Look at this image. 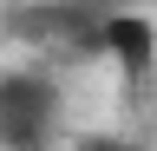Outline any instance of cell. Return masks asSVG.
<instances>
[{
  "instance_id": "obj_1",
  "label": "cell",
  "mask_w": 157,
  "mask_h": 151,
  "mask_svg": "<svg viewBox=\"0 0 157 151\" xmlns=\"http://www.w3.org/2000/svg\"><path fill=\"white\" fill-rule=\"evenodd\" d=\"M59 131V85L46 72H0V151H39Z\"/></svg>"
},
{
  "instance_id": "obj_2",
  "label": "cell",
  "mask_w": 157,
  "mask_h": 151,
  "mask_svg": "<svg viewBox=\"0 0 157 151\" xmlns=\"http://www.w3.org/2000/svg\"><path fill=\"white\" fill-rule=\"evenodd\" d=\"M98 53L131 85H151L157 79V20H144V13H105L98 20Z\"/></svg>"
},
{
  "instance_id": "obj_3",
  "label": "cell",
  "mask_w": 157,
  "mask_h": 151,
  "mask_svg": "<svg viewBox=\"0 0 157 151\" xmlns=\"http://www.w3.org/2000/svg\"><path fill=\"white\" fill-rule=\"evenodd\" d=\"M72 151H137V145H131V138H118V131H85Z\"/></svg>"
}]
</instances>
